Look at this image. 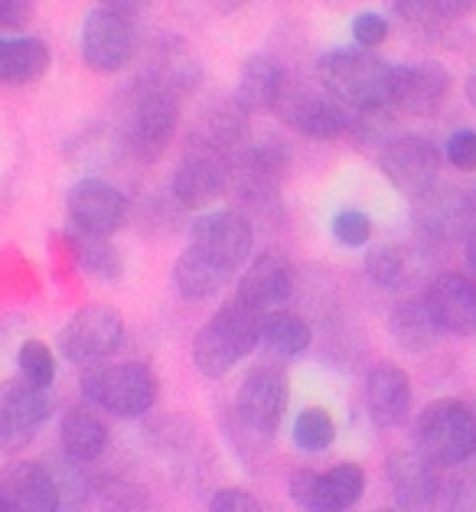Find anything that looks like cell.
Segmentation results:
<instances>
[{
    "label": "cell",
    "mask_w": 476,
    "mask_h": 512,
    "mask_svg": "<svg viewBox=\"0 0 476 512\" xmlns=\"http://www.w3.org/2000/svg\"><path fill=\"white\" fill-rule=\"evenodd\" d=\"M261 343V314L242 297L225 301L193 336V362L209 379H222Z\"/></svg>",
    "instance_id": "6da1fadb"
},
{
    "label": "cell",
    "mask_w": 476,
    "mask_h": 512,
    "mask_svg": "<svg viewBox=\"0 0 476 512\" xmlns=\"http://www.w3.org/2000/svg\"><path fill=\"white\" fill-rule=\"evenodd\" d=\"M82 395L115 418H141L157 405L160 382L147 362H95L82 372Z\"/></svg>",
    "instance_id": "7a4b0ae2"
},
{
    "label": "cell",
    "mask_w": 476,
    "mask_h": 512,
    "mask_svg": "<svg viewBox=\"0 0 476 512\" xmlns=\"http://www.w3.org/2000/svg\"><path fill=\"white\" fill-rule=\"evenodd\" d=\"M388 76L385 66L369 49H333L317 62V79L327 92H333L349 108H375L388 105Z\"/></svg>",
    "instance_id": "3957f363"
},
{
    "label": "cell",
    "mask_w": 476,
    "mask_h": 512,
    "mask_svg": "<svg viewBox=\"0 0 476 512\" xmlns=\"http://www.w3.org/2000/svg\"><path fill=\"white\" fill-rule=\"evenodd\" d=\"M180 128V95L160 89L154 82H141L134 92L128 128H124V151L141 164H154L164 157Z\"/></svg>",
    "instance_id": "277c9868"
},
{
    "label": "cell",
    "mask_w": 476,
    "mask_h": 512,
    "mask_svg": "<svg viewBox=\"0 0 476 512\" xmlns=\"http://www.w3.org/2000/svg\"><path fill=\"white\" fill-rule=\"evenodd\" d=\"M415 441L437 467H460L476 454V415L467 402L437 398L418 415Z\"/></svg>",
    "instance_id": "5b68a950"
},
{
    "label": "cell",
    "mask_w": 476,
    "mask_h": 512,
    "mask_svg": "<svg viewBox=\"0 0 476 512\" xmlns=\"http://www.w3.org/2000/svg\"><path fill=\"white\" fill-rule=\"evenodd\" d=\"M287 164H291L287 147L278 141V137H265V141L245 147L242 154L232 157L229 190H235L238 199H242L248 209L268 212V209L278 206Z\"/></svg>",
    "instance_id": "8992f818"
},
{
    "label": "cell",
    "mask_w": 476,
    "mask_h": 512,
    "mask_svg": "<svg viewBox=\"0 0 476 512\" xmlns=\"http://www.w3.org/2000/svg\"><path fill=\"white\" fill-rule=\"evenodd\" d=\"M124 343V320L115 307L108 304H89L75 310L69 323L59 333V353L72 366H95L115 356Z\"/></svg>",
    "instance_id": "52a82bcc"
},
{
    "label": "cell",
    "mask_w": 476,
    "mask_h": 512,
    "mask_svg": "<svg viewBox=\"0 0 476 512\" xmlns=\"http://www.w3.org/2000/svg\"><path fill=\"white\" fill-rule=\"evenodd\" d=\"M274 111H278L287 128L313 137V141H336V137L349 134V121H353V108L343 105L333 92L310 89V85L297 82H287Z\"/></svg>",
    "instance_id": "ba28073f"
},
{
    "label": "cell",
    "mask_w": 476,
    "mask_h": 512,
    "mask_svg": "<svg viewBox=\"0 0 476 512\" xmlns=\"http://www.w3.org/2000/svg\"><path fill=\"white\" fill-rule=\"evenodd\" d=\"M49 415H53V402L40 385L23 376L0 385V454L27 451Z\"/></svg>",
    "instance_id": "9c48e42d"
},
{
    "label": "cell",
    "mask_w": 476,
    "mask_h": 512,
    "mask_svg": "<svg viewBox=\"0 0 476 512\" xmlns=\"http://www.w3.org/2000/svg\"><path fill=\"white\" fill-rule=\"evenodd\" d=\"M232 183V154L216 147L186 144V154L173 170V199L183 209H209Z\"/></svg>",
    "instance_id": "30bf717a"
},
{
    "label": "cell",
    "mask_w": 476,
    "mask_h": 512,
    "mask_svg": "<svg viewBox=\"0 0 476 512\" xmlns=\"http://www.w3.org/2000/svg\"><path fill=\"white\" fill-rule=\"evenodd\" d=\"M379 170L398 193L418 199L434 190L441 173V151L424 134H398L382 147Z\"/></svg>",
    "instance_id": "8fae6325"
},
{
    "label": "cell",
    "mask_w": 476,
    "mask_h": 512,
    "mask_svg": "<svg viewBox=\"0 0 476 512\" xmlns=\"http://www.w3.org/2000/svg\"><path fill=\"white\" fill-rule=\"evenodd\" d=\"M284 408H287V379L278 369L258 366L238 385L235 421L252 437H258V441H271L278 434Z\"/></svg>",
    "instance_id": "7c38bea8"
},
{
    "label": "cell",
    "mask_w": 476,
    "mask_h": 512,
    "mask_svg": "<svg viewBox=\"0 0 476 512\" xmlns=\"http://www.w3.org/2000/svg\"><path fill=\"white\" fill-rule=\"evenodd\" d=\"M134 56V23L108 7H95L82 23V59L98 76H115Z\"/></svg>",
    "instance_id": "4fadbf2b"
},
{
    "label": "cell",
    "mask_w": 476,
    "mask_h": 512,
    "mask_svg": "<svg viewBox=\"0 0 476 512\" xmlns=\"http://www.w3.org/2000/svg\"><path fill=\"white\" fill-rule=\"evenodd\" d=\"M287 493L300 509L313 512H340L356 506L366 493V470L359 464H340L327 473L297 470L287 480Z\"/></svg>",
    "instance_id": "5bb4252c"
},
{
    "label": "cell",
    "mask_w": 476,
    "mask_h": 512,
    "mask_svg": "<svg viewBox=\"0 0 476 512\" xmlns=\"http://www.w3.org/2000/svg\"><path fill=\"white\" fill-rule=\"evenodd\" d=\"M450 95V72L441 62H415L392 66L388 76V108L411 118H431Z\"/></svg>",
    "instance_id": "9a60e30c"
},
{
    "label": "cell",
    "mask_w": 476,
    "mask_h": 512,
    "mask_svg": "<svg viewBox=\"0 0 476 512\" xmlns=\"http://www.w3.org/2000/svg\"><path fill=\"white\" fill-rule=\"evenodd\" d=\"M72 232L95 235V239H111L128 219V199L105 180H79L66 196Z\"/></svg>",
    "instance_id": "2e32d148"
},
{
    "label": "cell",
    "mask_w": 476,
    "mask_h": 512,
    "mask_svg": "<svg viewBox=\"0 0 476 512\" xmlns=\"http://www.w3.org/2000/svg\"><path fill=\"white\" fill-rule=\"evenodd\" d=\"M252 242H255L252 226H248V219L235 209H209L190 229V245L203 248L209 258L222 261V265L232 271H238L248 261Z\"/></svg>",
    "instance_id": "e0dca14e"
},
{
    "label": "cell",
    "mask_w": 476,
    "mask_h": 512,
    "mask_svg": "<svg viewBox=\"0 0 476 512\" xmlns=\"http://www.w3.org/2000/svg\"><path fill=\"white\" fill-rule=\"evenodd\" d=\"M59 506V483L46 464L14 460L0 470V512H56Z\"/></svg>",
    "instance_id": "ac0fdd59"
},
{
    "label": "cell",
    "mask_w": 476,
    "mask_h": 512,
    "mask_svg": "<svg viewBox=\"0 0 476 512\" xmlns=\"http://www.w3.org/2000/svg\"><path fill=\"white\" fill-rule=\"evenodd\" d=\"M424 304H428L441 333L476 336V281L467 274H437L424 291Z\"/></svg>",
    "instance_id": "d6986e66"
},
{
    "label": "cell",
    "mask_w": 476,
    "mask_h": 512,
    "mask_svg": "<svg viewBox=\"0 0 476 512\" xmlns=\"http://www.w3.org/2000/svg\"><path fill=\"white\" fill-rule=\"evenodd\" d=\"M294 265L281 252H261L252 258V265L242 271L238 278L235 297H242L248 307H255L258 314L268 310H281L294 297Z\"/></svg>",
    "instance_id": "ffe728a7"
},
{
    "label": "cell",
    "mask_w": 476,
    "mask_h": 512,
    "mask_svg": "<svg viewBox=\"0 0 476 512\" xmlns=\"http://www.w3.org/2000/svg\"><path fill=\"white\" fill-rule=\"evenodd\" d=\"M434 460L418 447V451H398L388 454V486H392L395 503L402 509H428L437 503V493H441V480L434 473Z\"/></svg>",
    "instance_id": "44dd1931"
},
{
    "label": "cell",
    "mask_w": 476,
    "mask_h": 512,
    "mask_svg": "<svg viewBox=\"0 0 476 512\" xmlns=\"http://www.w3.org/2000/svg\"><path fill=\"white\" fill-rule=\"evenodd\" d=\"M366 405L379 428H402L411 411V382L405 369L379 362L366 376Z\"/></svg>",
    "instance_id": "7402d4cb"
},
{
    "label": "cell",
    "mask_w": 476,
    "mask_h": 512,
    "mask_svg": "<svg viewBox=\"0 0 476 512\" xmlns=\"http://www.w3.org/2000/svg\"><path fill=\"white\" fill-rule=\"evenodd\" d=\"M287 72L274 56H248L235 82V102L248 115L252 111H274L287 89Z\"/></svg>",
    "instance_id": "603a6c76"
},
{
    "label": "cell",
    "mask_w": 476,
    "mask_h": 512,
    "mask_svg": "<svg viewBox=\"0 0 476 512\" xmlns=\"http://www.w3.org/2000/svg\"><path fill=\"white\" fill-rule=\"evenodd\" d=\"M235 271L225 268L222 261L209 258L203 248H183V255L173 265V287L186 301H209V297L222 294L232 284Z\"/></svg>",
    "instance_id": "cb8c5ba5"
},
{
    "label": "cell",
    "mask_w": 476,
    "mask_h": 512,
    "mask_svg": "<svg viewBox=\"0 0 476 512\" xmlns=\"http://www.w3.org/2000/svg\"><path fill=\"white\" fill-rule=\"evenodd\" d=\"M203 76L199 69V59L193 56V49L173 40V36H164L160 43H154V53L147 59V76L144 82H154L160 89H170V92H190L193 85Z\"/></svg>",
    "instance_id": "d4e9b609"
},
{
    "label": "cell",
    "mask_w": 476,
    "mask_h": 512,
    "mask_svg": "<svg viewBox=\"0 0 476 512\" xmlns=\"http://www.w3.org/2000/svg\"><path fill=\"white\" fill-rule=\"evenodd\" d=\"M49 49L36 36H0V85L23 89L49 72Z\"/></svg>",
    "instance_id": "484cf974"
},
{
    "label": "cell",
    "mask_w": 476,
    "mask_h": 512,
    "mask_svg": "<svg viewBox=\"0 0 476 512\" xmlns=\"http://www.w3.org/2000/svg\"><path fill=\"white\" fill-rule=\"evenodd\" d=\"M245 115H248V111L238 105L235 98H232V102H216L196 118V124L190 128V137H186V144L216 147V151L235 157V147L242 144V137L248 131V118Z\"/></svg>",
    "instance_id": "4316f807"
},
{
    "label": "cell",
    "mask_w": 476,
    "mask_h": 512,
    "mask_svg": "<svg viewBox=\"0 0 476 512\" xmlns=\"http://www.w3.org/2000/svg\"><path fill=\"white\" fill-rule=\"evenodd\" d=\"M59 441H62V451H66L69 460H89L102 457V451L108 447V424L105 418L98 415L95 405H75L62 415L59 424Z\"/></svg>",
    "instance_id": "83f0119b"
},
{
    "label": "cell",
    "mask_w": 476,
    "mask_h": 512,
    "mask_svg": "<svg viewBox=\"0 0 476 512\" xmlns=\"http://www.w3.org/2000/svg\"><path fill=\"white\" fill-rule=\"evenodd\" d=\"M388 333L405 353H428V349L437 346L441 327H437V320L431 317L424 301H402L388 314Z\"/></svg>",
    "instance_id": "f1b7e54d"
},
{
    "label": "cell",
    "mask_w": 476,
    "mask_h": 512,
    "mask_svg": "<svg viewBox=\"0 0 476 512\" xmlns=\"http://www.w3.org/2000/svg\"><path fill=\"white\" fill-rule=\"evenodd\" d=\"M258 346L278 359H294L300 353H307V346H310L307 320H300L297 314H287V310H268V314H261Z\"/></svg>",
    "instance_id": "f546056e"
},
{
    "label": "cell",
    "mask_w": 476,
    "mask_h": 512,
    "mask_svg": "<svg viewBox=\"0 0 476 512\" xmlns=\"http://www.w3.org/2000/svg\"><path fill=\"white\" fill-rule=\"evenodd\" d=\"M418 203H421V226L431 235H454L473 216L470 199H460L454 193L437 196L434 190H428L424 196H418Z\"/></svg>",
    "instance_id": "4dcf8cb0"
},
{
    "label": "cell",
    "mask_w": 476,
    "mask_h": 512,
    "mask_svg": "<svg viewBox=\"0 0 476 512\" xmlns=\"http://www.w3.org/2000/svg\"><path fill=\"white\" fill-rule=\"evenodd\" d=\"M72 245H75V258H79V265L92 274L98 281H115L124 261H121V252L111 239H95V235H82V232H72Z\"/></svg>",
    "instance_id": "1f68e13d"
},
{
    "label": "cell",
    "mask_w": 476,
    "mask_h": 512,
    "mask_svg": "<svg viewBox=\"0 0 476 512\" xmlns=\"http://www.w3.org/2000/svg\"><path fill=\"white\" fill-rule=\"evenodd\" d=\"M336 441V421L327 408H304L294 421V444L307 454H323Z\"/></svg>",
    "instance_id": "d6a6232c"
},
{
    "label": "cell",
    "mask_w": 476,
    "mask_h": 512,
    "mask_svg": "<svg viewBox=\"0 0 476 512\" xmlns=\"http://www.w3.org/2000/svg\"><path fill=\"white\" fill-rule=\"evenodd\" d=\"M349 134L356 137L359 147H385L392 141V108L375 105V108H353V121H349Z\"/></svg>",
    "instance_id": "836d02e7"
},
{
    "label": "cell",
    "mask_w": 476,
    "mask_h": 512,
    "mask_svg": "<svg viewBox=\"0 0 476 512\" xmlns=\"http://www.w3.org/2000/svg\"><path fill=\"white\" fill-rule=\"evenodd\" d=\"M17 366H20V376L40 385V389H49L56 382V356L43 340H27L20 346L17 353Z\"/></svg>",
    "instance_id": "e575fe53"
},
{
    "label": "cell",
    "mask_w": 476,
    "mask_h": 512,
    "mask_svg": "<svg viewBox=\"0 0 476 512\" xmlns=\"http://www.w3.org/2000/svg\"><path fill=\"white\" fill-rule=\"evenodd\" d=\"M333 239L343 248H362L372 239V219L362 209H340L330 222Z\"/></svg>",
    "instance_id": "d590c367"
},
{
    "label": "cell",
    "mask_w": 476,
    "mask_h": 512,
    "mask_svg": "<svg viewBox=\"0 0 476 512\" xmlns=\"http://www.w3.org/2000/svg\"><path fill=\"white\" fill-rule=\"evenodd\" d=\"M366 268H369V278L375 284L395 287L398 281H402V274H405V261H402V255L395 252V248H375V252L369 255V261H366Z\"/></svg>",
    "instance_id": "8d00e7d4"
},
{
    "label": "cell",
    "mask_w": 476,
    "mask_h": 512,
    "mask_svg": "<svg viewBox=\"0 0 476 512\" xmlns=\"http://www.w3.org/2000/svg\"><path fill=\"white\" fill-rule=\"evenodd\" d=\"M447 160L450 167H457L463 173H473L476 170V131L463 128V131H454L447 141Z\"/></svg>",
    "instance_id": "74e56055"
},
{
    "label": "cell",
    "mask_w": 476,
    "mask_h": 512,
    "mask_svg": "<svg viewBox=\"0 0 476 512\" xmlns=\"http://www.w3.org/2000/svg\"><path fill=\"white\" fill-rule=\"evenodd\" d=\"M353 36L362 49L382 46L388 40V20L382 14H359L353 20Z\"/></svg>",
    "instance_id": "f35d334b"
},
{
    "label": "cell",
    "mask_w": 476,
    "mask_h": 512,
    "mask_svg": "<svg viewBox=\"0 0 476 512\" xmlns=\"http://www.w3.org/2000/svg\"><path fill=\"white\" fill-rule=\"evenodd\" d=\"M209 512H261V503L245 490H219L216 496L209 499Z\"/></svg>",
    "instance_id": "ab89813d"
},
{
    "label": "cell",
    "mask_w": 476,
    "mask_h": 512,
    "mask_svg": "<svg viewBox=\"0 0 476 512\" xmlns=\"http://www.w3.org/2000/svg\"><path fill=\"white\" fill-rule=\"evenodd\" d=\"M36 0H0V30H23L33 20Z\"/></svg>",
    "instance_id": "60d3db41"
},
{
    "label": "cell",
    "mask_w": 476,
    "mask_h": 512,
    "mask_svg": "<svg viewBox=\"0 0 476 512\" xmlns=\"http://www.w3.org/2000/svg\"><path fill=\"white\" fill-rule=\"evenodd\" d=\"M388 4L405 23H415V27H431V20H441L434 14L431 0H388Z\"/></svg>",
    "instance_id": "b9f144b4"
},
{
    "label": "cell",
    "mask_w": 476,
    "mask_h": 512,
    "mask_svg": "<svg viewBox=\"0 0 476 512\" xmlns=\"http://www.w3.org/2000/svg\"><path fill=\"white\" fill-rule=\"evenodd\" d=\"M434 14L441 20H460V17H470L476 10V0H431Z\"/></svg>",
    "instance_id": "7bdbcfd3"
},
{
    "label": "cell",
    "mask_w": 476,
    "mask_h": 512,
    "mask_svg": "<svg viewBox=\"0 0 476 512\" xmlns=\"http://www.w3.org/2000/svg\"><path fill=\"white\" fill-rule=\"evenodd\" d=\"M150 0H102V7L108 10H115V14H124V17H137V14H144Z\"/></svg>",
    "instance_id": "ee69618b"
},
{
    "label": "cell",
    "mask_w": 476,
    "mask_h": 512,
    "mask_svg": "<svg viewBox=\"0 0 476 512\" xmlns=\"http://www.w3.org/2000/svg\"><path fill=\"white\" fill-rule=\"evenodd\" d=\"M206 4H209V7H216L219 14H235V10L245 4V0H206Z\"/></svg>",
    "instance_id": "f6af8a7d"
},
{
    "label": "cell",
    "mask_w": 476,
    "mask_h": 512,
    "mask_svg": "<svg viewBox=\"0 0 476 512\" xmlns=\"http://www.w3.org/2000/svg\"><path fill=\"white\" fill-rule=\"evenodd\" d=\"M467 265H470V271L476 274V229L467 235Z\"/></svg>",
    "instance_id": "bcb514c9"
},
{
    "label": "cell",
    "mask_w": 476,
    "mask_h": 512,
    "mask_svg": "<svg viewBox=\"0 0 476 512\" xmlns=\"http://www.w3.org/2000/svg\"><path fill=\"white\" fill-rule=\"evenodd\" d=\"M463 92H467V102L476 108V72H473V76H467V85H463Z\"/></svg>",
    "instance_id": "7dc6e473"
}]
</instances>
